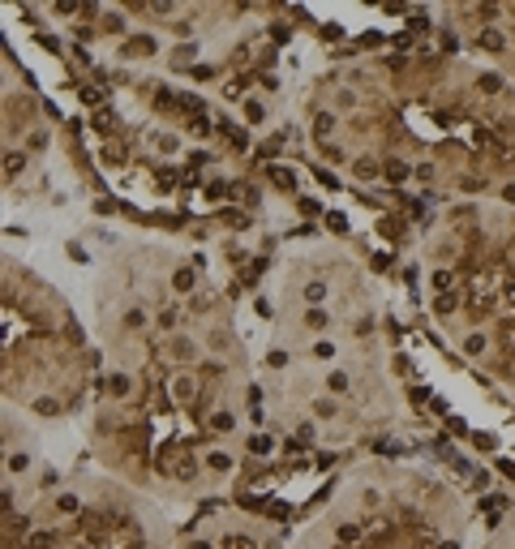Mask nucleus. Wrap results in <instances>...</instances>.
I'll return each mask as SVG.
<instances>
[{
    "instance_id": "1",
    "label": "nucleus",
    "mask_w": 515,
    "mask_h": 549,
    "mask_svg": "<svg viewBox=\"0 0 515 549\" xmlns=\"http://www.w3.org/2000/svg\"><path fill=\"white\" fill-rule=\"evenodd\" d=\"M271 446H275V442H271L266 433H254V438H249V455H271Z\"/></svg>"
},
{
    "instance_id": "2",
    "label": "nucleus",
    "mask_w": 515,
    "mask_h": 549,
    "mask_svg": "<svg viewBox=\"0 0 515 549\" xmlns=\"http://www.w3.org/2000/svg\"><path fill=\"white\" fill-rule=\"evenodd\" d=\"M464 348H468L472 356H481V352H485V335H468V344H464Z\"/></svg>"
},
{
    "instance_id": "3",
    "label": "nucleus",
    "mask_w": 515,
    "mask_h": 549,
    "mask_svg": "<svg viewBox=\"0 0 515 549\" xmlns=\"http://www.w3.org/2000/svg\"><path fill=\"white\" fill-rule=\"evenodd\" d=\"M129 390H133L129 377H112V395H129Z\"/></svg>"
},
{
    "instance_id": "4",
    "label": "nucleus",
    "mask_w": 515,
    "mask_h": 549,
    "mask_svg": "<svg viewBox=\"0 0 515 549\" xmlns=\"http://www.w3.org/2000/svg\"><path fill=\"white\" fill-rule=\"evenodd\" d=\"M211 468H215V472H227V468H232V459H227V455H219V450H215V455H211Z\"/></svg>"
},
{
    "instance_id": "5",
    "label": "nucleus",
    "mask_w": 515,
    "mask_h": 549,
    "mask_svg": "<svg viewBox=\"0 0 515 549\" xmlns=\"http://www.w3.org/2000/svg\"><path fill=\"white\" fill-rule=\"evenodd\" d=\"M327 386H331V390H348V373H331Z\"/></svg>"
},
{
    "instance_id": "6",
    "label": "nucleus",
    "mask_w": 515,
    "mask_h": 549,
    "mask_svg": "<svg viewBox=\"0 0 515 549\" xmlns=\"http://www.w3.org/2000/svg\"><path fill=\"white\" fill-rule=\"evenodd\" d=\"M387 176H391V180H404V176H408V167L395 159V163H387Z\"/></svg>"
},
{
    "instance_id": "7",
    "label": "nucleus",
    "mask_w": 515,
    "mask_h": 549,
    "mask_svg": "<svg viewBox=\"0 0 515 549\" xmlns=\"http://www.w3.org/2000/svg\"><path fill=\"white\" fill-rule=\"evenodd\" d=\"M374 172H378V167L369 163V159H361V163H356V176H361V180H369V176H374Z\"/></svg>"
},
{
    "instance_id": "8",
    "label": "nucleus",
    "mask_w": 515,
    "mask_h": 549,
    "mask_svg": "<svg viewBox=\"0 0 515 549\" xmlns=\"http://www.w3.org/2000/svg\"><path fill=\"white\" fill-rule=\"evenodd\" d=\"M189 288H194V275L181 271V275H176V292H189Z\"/></svg>"
},
{
    "instance_id": "9",
    "label": "nucleus",
    "mask_w": 515,
    "mask_h": 549,
    "mask_svg": "<svg viewBox=\"0 0 515 549\" xmlns=\"http://www.w3.org/2000/svg\"><path fill=\"white\" fill-rule=\"evenodd\" d=\"M245 116H249V120H262V103L249 99V103H245Z\"/></svg>"
},
{
    "instance_id": "10",
    "label": "nucleus",
    "mask_w": 515,
    "mask_h": 549,
    "mask_svg": "<svg viewBox=\"0 0 515 549\" xmlns=\"http://www.w3.org/2000/svg\"><path fill=\"white\" fill-rule=\"evenodd\" d=\"M5 167H9V172H22V167H26V159H22V155H9Z\"/></svg>"
},
{
    "instance_id": "11",
    "label": "nucleus",
    "mask_w": 515,
    "mask_h": 549,
    "mask_svg": "<svg viewBox=\"0 0 515 549\" xmlns=\"http://www.w3.org/2000/svg\"><path fill=\"white\" fill-rule=\"evenodd\" d=\"M434 288H451V271H438L434 275Z\"/></svg>"
},
{
    "instance_id": "12",
    "label": "nucleus",
    "mask_w": 515,
    "mask_h": 549,
    "mask_svg": "<svg viewBox=\"0 0 515 549\" xmlns=\"http://www.w3.org/2000/svg\"><path fill=\"white\" fill-rule=\"evenodd\" d=\"M194 549H211V545H206V541H198V545H194Z\"/></svg>"
}]
</instances>
